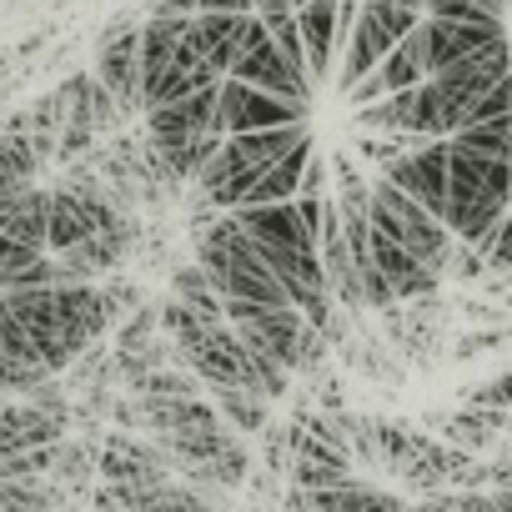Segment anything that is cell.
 <instances>
[{
    "label": "cell",
    "mask_w": 512,
    "mask_h": 512,
    "mask_svg": "<svg viewBox=\"0 0 512 512\" xmlns=\"http://www.w3.org/2000/svg\"><path fill=\"white\" fill-rule=\"evenodd\" d=\"M507 206H512V166L487 156V151L457 146L447 136V206H442V226L457 241L472 246Z\"/></svg>",
    "instance_id": "1"
},
{
    "label": "cell",
    "mask_w": 512,
    "mask_h": 512,
    "mask_svg": "<svg viewBox=\"0 0 512 512\" xmlns=\"http://www.w3.org/2000/svg\"><path fill=\"white\" fill-rule=\"evenodd\" d=\"M367 221L392 236L397 246H407L417 262H427L432 272H447L452 267V231L442 226V216H432L422 201H412L402 186H392L387 176L367 181Z\"/></svg>",
    "instance_id": "2"
},
{
    "label": "cell",
    "mask_w": 512,
    "mask_h": 512,
    "mask_svg": "<svg viewBox=\"0 0 512 512\" xmlns=\"http://www.w3.org/2000/svg\"><path fill=\"white\" fill-rule=\"evenodd\" d=\"M417 21H422V11H407V6H397V0H362L357 21H352V31L342 41V81L337 86L352 91Z\"/></svg>",
    "instance_id": "3"
},
{
    "label": "cell",
    "mask_w": 512,
    "mask_h": 512,
    "mask_svg": "<svg viewBox=\"0 0 512 512\" xmlns=\"http://www.w3.org/2000/svg\"><path fill=\"white\" fill-rule=\"evenodd\" d=\"M221 317L236 327V337L246 342V352L272 357L282 367L297 362V337L307 327L302 307H292V302H231L226 297L221 302Z\"/></svg>",
    "instance_id": "4"
},
{
    "label": "cell",
    "mask_w": 512,
    "mask_h": 512,
    "mask_svg": "<svg viewBox=\"0 0 512 512\" xmlns=\"http://www.w3.org/2000/svg\"><path fill=\"white\" fill-rule=\"evenodd\" d=\"M186 36H191V46L226 76V71L236 66V56H246L256 41L267 36V21L256 16V11H191Z\"/></svg>",
    "instance_id": "5"
},
{
    "label": "cell",
    "mask_w": 512,
    "mask_h": 512,
    "mask_svg": "<svg viewBox=\"0 0 512 512\" xmlns=\"http://www.w3.org/2000/svg\"><path fill=\"white\" fill-rule=\"evenodd\" d=\"M216 111H221L226 136H236V131H256V126H282V121H312V106L287 101V96H272V91L251 86V81H236V76H221Z\"/></svg>",
    "instance_id": "6"
},
{
    "label": "cell",
    "mask_w": 512,
    "mask_h": 512,
    "mask_svg": "<svg viewBox=\"0 0 512 512\" xmlns=\"http://www.w3.org/2000/svg\"><path fill=\"white\" fill-rule=\"evenodd\" d=\"M382 176L392 186H402L412 201H422L432 216H442V206H447V136H432V141L397 151L392 161H382Z\"/></svg>",
    "instance_id": "7"
},
{
    "label": "cell",
    "mask_w": 512,
    "mask_h": 512,
    "mask_svg": "<svg viewBox=\"0 0 512 512\" xmlns=\"http://www.w3.org/2000/svg\"><path fill=\"white\" fill-rule=\"evenodd\" d=\"M121 106V116L141 111V31L131 21L106 26L101 51H96V71H91Z\"/></svg>",
    "instance_id": "8"
},
{
    "label": "cell",
    "mask_w": 512,
    "mask_h": 512,
    "mask_svg": "<svg viewBox=\"0 0 512 512\" xmlns=\"http://www.w3.org/2000/svg\"><path fill=\"white\" fill-rule=\"evenodd\" d=\"M226 76L251 81V86H262V91H272V96H287V101L312 106V76H307V66H297V61L272 41V31L256 41L246 56H236V66H231Z\"/></svg>",
    "instance_id": "9"
},
{
    "label": "cell",
    "mask_w": 512,
    "mask_h": 512,
    "mask_svg": "<svg viewBox=\"0 0 512 512\" xmlns=\"http://www.w3.org/2000/svg\"><path fill=\"white\" fill-rule=\"evenodd\" d=\"M502 21H467V16H422V36H427V76L462 61L467 51L487 46L492 36H502Z\"/></svg>",
    "instance_id": "10"
},
{
    "label": "cell",
    "mask_w": 512,
    "mask_h": 512,
    "mask_svg": "<svg viewBox=\"0 0 512 512\" xmlns=\"http://www.w3.org/2000/svg\"><path fill=\"white\" fill-rule=\"evenodd\" d=\"M256 171H262V166H251L236 146H231V136L201 161V171L191 176L196 186H201V196L216 206V211H231L246 191H251V181H256Z\"/></svg>",
    "instance_id": "11"
},
{
    "label": "cell",
    "mask_w": 512,
    "mask_h": 512,
    "mask_svg": "<svg viewBox=\"0 0 512 512\" xmlns=\"http://www.w3.org/2000/svg\"><path fill=\"white\" fill-rule=\"evenodd\" d=\"M66 432L71 427L61 417H51L46 407H36L31 397L26 402H6V397H0V457L41 447V442H61Z\"/></svg>",
    "instance_id": "12"
},
{
    "label": "cell",
    "mask_w": 512,
    "mask_h": 512,
    "mask_svg": "<svg viewBox=\"0 0 512 512\" xmlns=\"http://www.w3.org/2000/svg\"><path fill=\"white\" fill-rule=\"evenodd\" d=\"M297 31H302V51H307V76L322 81L332 71V56L342 51V41H337V0H302Z\"/></svg>",
    "instance_id": "13"
},
{
    "label": "cell",
    "mask_w": 512,
    "mask_h": 512,
    "mask_svg": "<svg viewBox=\"0 0 512 512\" xmlns=\"http://www.w3.org/2000/svg\"><path fill=\"white\" fill-rule=\"evenodd\" d=\"M46 211H51V191H41L36 181L16 186V191H0V231L46 251Z\"/></svg>",
    "instance_id": "14"
},
{
    "label": "cell",
    "mask_w": 512,
    "mask_h": 512,
    "mask_svg": "<svg viewBox=\"0 0 512 512\" xmlns=\"http://www.w3.org/2000/svg\"><path fill=\"white\" fill-rule=\"evenodd\" d=\"M211 407H216L221 422H226L231 432H241V437L262 432V427L272 422V397L251 392V387H236V382H216V387H211Z\"/></svg>",
    "instance_id": "15"
},
{
    "label": "cell",
    "mask_w": 512,
    "mask_h": 512,
    "mask_svg": "<svg viewBox=\"0 0 512 512\" xmlns=\"http://www.w3.org/2000/svg\"><path fill=\"white\" fill-rule=\"evenodd\" d=\"M312 141V121H282V126H256V131H236L231 146L251 161V166H267L277 156H287L292 146Z\"/></svg>",
    "instance_id": "16"
},
{
    "label": "cell",
    "mask_w": 512,
    "mask_h": 512,
    "mask_svg": "<svg viewBox=\"0 0 512 512\" xmlns=\"http://www.w3.org/2000/svg\"><path fill=\"white\" fill-rule=\"evenodd\" d=\"M502 427H512V412H507V407H482V402H472L467 412L442 417V437H447L452 447H462V452L487 447Z\"/></svg>",
    "instance_id": "17"
},
{
    "label": "cell",
    "mask_w": 512,
    "mask_h": 512,
    "mask_svg": "<svg viewBox=\"0 0 512 512\" xmlns=\"http://www.w3.org/2000/svg\"><path fill=\"white\" fill-rule=\"evenodd\" d=\"M307 156H312V141L292 146V151L277 156V161H267L262 171H256V181H251V191H246L241 201H287V196H297ZM241 201H236V206H241Z\"/></svg>",
    "instance_id": "18"
},
{
    "label": "cell",
    "mask_w": 512,
    "mask_h": 512,
    "mask_svg": "<svg viewBox=\"0 0 512 512\" xmlns=\"http://www.w3.org/2000/svg\"><path fill=\"white\" fill-rule=\"evenodd\" d=\"M96 452H101L96 442H86V437H71V432H66V437L56 442V462H51V472H46V477H51L56 487H66L71 497H86V482L96 477Z\"/></svg>",
    "instance_id": "19"
},
{
    "label": "cell",
    "mask_w": 512,
    "mask_h": 512,
    "mask_svg": "<svg viewBox=\"0 0 512 512\" xmlns=\"http://www.w3.org/2000/svg\"><path fill=\"white\" fill-rule=\"evenodd\" d=\"M171 297L186 302V307H196L201 317H221V292L211 287V277H206L201 262H186V267L171 272Z\"/></svg>",
    "instance_id": "20"
},
{
    "label": "cell",
    "mask_w": 512,
    "mask_h": 512,
    "mask_svg": "<svg viewBox=\"0 0 512 512\" xmlns=\"http://www.w3.org/2000/svg\"><path fill=\"white\" fill-rule=\"evenodd\" d=\"M472 251L482 256L487 272H507V277H512V211H502V216L472 241Z\"/></svg>",
    "instance_id": "21"
},
{
    "label": "cell",
    "mask_w": 512,
    "mask_h": 512,
    "mask_svg": "<svg viewBox=\"0 0 512 512\" xmlns=\"http://www.w3.org/2000/svg\"><path fill=\"white\" fill-rule=\"evenodd\" d=\"M422 16H467V21H507V0H427Z\"/></svg>",
    "instance_id": "22"
},
{
    "label": "cell",
    "mask_w": 512,
    "mask_h": 512,
    "mask_svg": "<svg viewBox=\"0 0 512 512\" xmlns=\"http://www.w3.org/2000/svg\"><path fill=\"white\" fill-rule=\"evenodd\" d=\"M101 297H106V312H111V327H116V322H121L126 312H136V307L146 302V292H141V287H136L131 277H121V272H116V277H111V282L101 287Z\"/></svg>",
    "instance_id": "23"
},
{
    "label": "cell",
    "mask_w": 512,
    "mask_h": 512,
    "mask_svg": "<svg viewBox=\"0 0 512 512\" xmlns=\"http://www.w3.org/2000/svg\"><path fill=\"white\" fill-rule=\"evenodd\" d=\"M467 402H482V407H507V412H512V372H502V377H492V382L472 387V392H467Z\"/></svg>",
    "instance_id": "24"
},
{
    "label": "cell",
    "mask_w": 512,
    "mask_h": 512,
    "mask_svg": "<svg viewBox=\"0 0 512 512\" xmlns=\"http://www.w3.org/2000/svg\"><path fill=\"white\" fill-rule=\"evenodd\" d=\"M502 342V332H482V337H467V342H457V357H477L482 347H497Z\"/></svg>",
    "instance_id": "25"
},
{
    "label": "cell",
    "mask_w": 512,
    "mask_h": 512,
    "mask_svg": "<svg viewBox=\"0 0 512 512\" xmlns=\"http://www.w3.org/2000/svg\"><path fill=\"white\" fill-rule=\"evenodd\" d=\"M196 11H251V0H196Z\"/></svg>",
    "instance_id": "26"
},
{
    "label": "cell",
    "mask_w": 512,
    "mask_h": 512,
    "mask_svg": "<svg viewBox=\"0 0 512 512\" xmlns=\"http://www.w3.org/2000/svg\"><path fill=\"white\" fill-rule=\"evenodd\" d=\"M151 6H171V11H196V0H151Z\"/></svg>",
    "instance_id": "27"
},
{
    "label": "cell",
    "mask_w": 512,
    "mask_h": 512,
    "mask_svg": "<svg viewBox=\"0 0 512 512\" xmlns=\"http://www.w3.org/2000/svg\"><path fill=\"white\" fill-rule=\"evenodd\" d=\"M397 6H407V11H422V6H427V0H397Z\"/></svg>",
    "instance_id": "28"
},
{
    "label": "cell",
    "mask_w": 512,
    "mask_h": 512,
    "mask_svg": "<svg viewBox=\"0 0 512 512\" xmlns=\"http://www.w3.org/2000/svg\"><path fill=\"white\" fill-rule=\"evenodd\" d=\"M507 16H512V0H507Z\"/></svg>",
    "instance_id": "29"
}]
</instances>
